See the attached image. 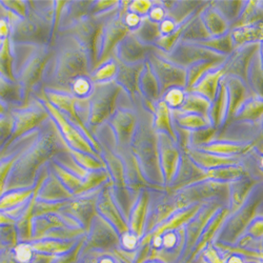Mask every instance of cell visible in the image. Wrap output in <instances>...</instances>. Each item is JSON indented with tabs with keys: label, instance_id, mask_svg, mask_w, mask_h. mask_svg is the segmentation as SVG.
<instances>
[{
	"label": "cell",
	"instance_id": "6da1fadb",
	"mask_svg": "<svg viewBox=\"0 0 263 263\" xmlns=\"http://www.w3.org/2000/svg\"><path fill=\"white\" fill-rule=\"evenodd\" d=\"M90 85L89 82H87L85 79L83 78H79L76 80V82L74 83V91L75 93H77L78 95H84L87 92H89Z\"/></svg>",
	"mask_w": 263,
	"mask_h": 263
},
{
	"label": "cell",
	"instance_id": "7a4b0ae2",
	"mask_svg": "<svg viewBox=\"0 0 263 263\" xmlns=\"http://www.w3.org/2000/svg\"><path fill=\"white\" fill-rule=\"evenodd\" d=\"M16 258L20 262H27L31 258V251L27 246H20L16 250Z\"/></svg>",
	"mask_w": 263,
	"mask_h": 263
},
{
	"label": "cell",
	"instance_id": "3957f363",
	"mask_svg": "<svg viewBox=\"0 0 263 263\" xmlns=\"http://www.w3.org/2000/svg\"><path fill=\"white\" fill-rule=\"evenodd\" d=\"M9 35V26L6 19H0V38H5Z\"/></svg>",
	"mask_w": 263,
	"mask_h": 263
},
{
	"label": "cell",
	"instance_id": "277c9868",
	"mask_svg": "<svg viewBox=\"0 0 263 263\" xmlns=\"http://www.w3.org/2000/svg\"><path fill=\"white\" fill-rule=\"evenodd\" d=\"M126 21H127V25L128 26H135V25L138 24L139 18H138L137 15H128Z\"/></svg>",
	"mask_w": 263,
	"mask_h": 263
},
{
	"label": "cell",
	"instance_id": "5b68a950",
	"mask_svg": "<svg viewBox=\"0 0 263 263\" xmlns=\"http://www.w3.org/2000/svg\"><path fill=\"white\" fill-rule=\"evenodd\" d=\"M5 220H6L5 217H4L3 215H0V223H4V222H6Z\"/></svg>",
	"mask_w": 263,
	"mask_h": 263
},
{
	"label": "cell",
	"instance_id": "8992f818",
	"mask_svg": "<svg viewBox=\"0 0 263 263\" xmlns=\"http://www.w3.org/2000/svg\"><path fill=\"white\" fill-rule=\"evenodd\" d=\"M3 111V107H2V105H0V112H2Z\"/></svg>",
	"mask_w": 263,
	"mask_h": 263
}]
</instances>
